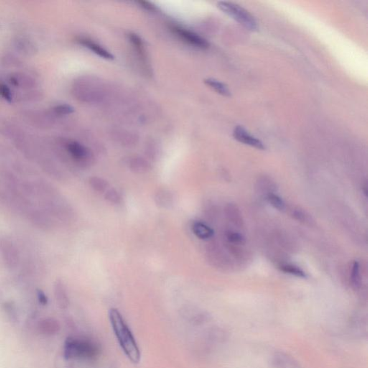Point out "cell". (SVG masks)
I'll use <instances>...</instances> for the list:
<instances>
[{
	"label": "cell",
	"instance_id": "ba28073f",
	"mask_svg": "<svg viewBox=\"0 0 368 368\" xmlns=\"http://www.w3.org/2000/svg\"><path fill=\"white\" fill-rule=\"evenodd\" d=\"M54 296L57 304L62 309L67 308L69 304V297H68L65 285L60 279H57L54 285Z\"/></svg>",
	"mask_w": 368,
	"mask_h": 368
},
{
	"label": "cell",
	"instance_id": "5bb4252c",
	"mask_svg": "<svg viewBox=\"0 0 368 368\" xmlns=\"http://www.w3.org/2000/svg\"><path fill=\"white\" fill-rule=\"evenodd\" d=\"M351 283L354 289H358L361 285V273H360V265L359 262L354 261L353 262L352 267L351 270Z\"/></svg>",
	"mask_w": 368,
	"mask_h": 368
},
{
	"label": "cell",
	"instance_id": "2e32d148",
	"mask_svg": "<svg viewBox=\"0 0 368 368\" xmlns=\"http://www.w3.org/2000/svg\"><path fill=\"white\" fill-rule=\"evenodd\" d=\"M89 184H90L91 188L97 191L99 193L105 192L108 189V182L102 178L97 177V176H92L89 179Z\"/></svg>",
	"mask_w": 368,
	"mask_h": 368
},
{
	"label": "cell",
	"instance_id": "7a4b0ae2",
	"mask_svg": "<svg viewBox=\"0 0 368 368\" xmlns=\"http://www.w3.org/2000/svg\"><path fill=\"white\" fill-rule=\"evenodd\" d=\"M100 347L87 339L69 338L64 345V356L67 359H93L100 354Z\"/></svg>",
	"mask_w": 368,
	"mask_h": 368
},
{
	"label": "cell",
	"instance_id": "5b68a950",
	"mask_svg": "<svg viewBox=\"0 0 368 368\" xmlns=\"http://www.w3.org/2000/svg\"><path fill=\"white\" fill-rule=\"evenodd\" d=\"M0 256L6 266L14 268L19 262V253L14 244L7 239H0Z\"/></svg>",
	"mask_w": 368,
	"mask_h": 368
},
{
	"label": "cell",
	"instance_id": "7c38bea8",
	"mask_svg": "<svg viewBox=\"0 0 368 368\" xmlns=\"http://www.w3.org/2000/svg\"><path fill=\"white\" fill-rule=\"evenodd\" d=\"M155 201L158 207L168 208L172 205L173 197L168 190L162 189L157 191L155 195Z\"/></svg>",
	"mask_w": 368,
	"mask_h": 368
},
{
	"label": "cell",
	"instance_id": "6da1fadb",
	"mask_svg": "<svg viewBox=\"0 0 368 368\" xmlns=\"http://www.w3.org/2000/svg\"><path fill=\"white\" fill-rule=\"evenodd\" d=\"M109 318L117 341L127 357L134 364L140 362V351L130 328L116 308L109 311Z\"/></svg>",
	"mask_w": 368,
	"mask_h": 368
},
{
	"label": "cell",
	"instance_id": "ac0fdd59",
	"mask_svg": "<svg viewBox=\"0 0 368 368\" xmlns=\"http://www.w3.org/2000/svg\"><path fill=\"white\" fill-rule=\"evenodd\" d=\"M267 201L269 204H271L275 209H278L280 212H284L286 209L285 201L277 194L271 193L266 196Z\"/></svg>",
	"mask_w": 368,
	"mask_h": 368
},
{
	"label": "cell",
	"instance_id": "d4e9b609",
	"mask_svg": "<svg viewBox=\"0 0 368 368\" xmlns=\"http://www.w3.org/2000/svg\"><path fill=\"white\" fill-rule=\"evenodd\" d=\"M38 298H39L40 303L43 305L47 304L48 298L46 297L45 293L42 291V290H38Z\"/></svg>",
	"mask_w": 368,
	"mask_h": 368
},
{
	"label": "cell",
	"instance_id": "ffe728a7",
	"mask_svg": "<svg viewBox=\"0 0 368 368\" xmlns=\"http://www.w3.org/2000/svg\"><path fill=\"white\" fill-rule=\"evenodd\" d=\"M226 238L230 243L237 244V245H244L245 243V237L239 232L229 231L226 233Z\"/></svg>",
	"mask_w": 368,
	"mask_h": 368
},
{
	"label": "cell",
	"instance_id": "4fadbf2b",
	"mask_svg": "<svg viewBox=\"0 0 368 368\" xmlns=\"http://www.w3.org/2000/svg\"><path fill=\"white\" fill-rule=\"evenodd\" d=\"M204 83L209 86L212 90L217 92L219 95L224 97H231V91L225 84L222 83L220 81L213 78L204 79Z\"/></svg>",
	"mask_w": 368,
	"mask_h": 368
},
{
	"label": "cell",
	"instance_id": "603a6c76",
	"mask_svg": "<svg viewBox=\"0 0 368 368\" xmlns=\"http://www.w3.org/2000/svg\"><path fill=\"white\" fill-rule=\"evenodd\" d=\"M129 39L130 41L133 43V45L137 48L140 51H143V43L142 39L137 34H129Z\"/></svg>",
	"mask_w": 368,
	"mask_h": 368
},
{
	"label": "cell",
	"instance_id": "d6986e66",
	"mask_svg": "<svg viewBox=\"0 0 368 368\" xmlns=\"http://www.w3.org/2000/svg\"><path fill=\"white\" fill-rule=\"evenodd\" d=\"M105 199L113 204H120L123 201L121 194L115 189H107L105 191Z\"/></svg>",
	"mask_w": 368,
	"mask_h": 368
},
{
	"label": "cell",
	"instance_id": "277c9868",
	"mask_svg": "<svg viewBox=\"0 0 368 368\" xmlns=\"http://www.w3.org/2000/svg\"><path fill=\"white\" fill-rule=\"evenodd\" d=\"M67 149L73 159L82 166H89L93 161V157L90 150L77 142H69L67 144Z\"/></svg>",
	"mask_w": 368,
	"mask_h": 368
},
{
	"label": "cell",
	"instance_id": "3957f363",
	"mask_svg": "<svg viewBox=\"0 0 368 368\" xmlns=\"http://www.w3.org/2000/svg\"><path fill=\"white\" fill-rule=\"evenodd\" d=\"M217 7L223 13L233 18L244 27L250 31H255L258 28L255 18L247 10L239 5L231 2L221 1L217 3Z\"/></svg>",
	"mask_w": 368,
	"mask_h": 368
},
{
	"label": "cell",
	"instance_id": "7402d4cb",
	"mask_svg": "<svg viewBox=\"0 0 368 368\" xmlns=\"http://www.w3.org/2000/svg\"><path fill=\"white\" fill-rule=\"evenodd\" d=\"M54 111L59 115H66L74 112V109L68 105H59L54 107Z\"/></svg>",
	"mask_w": 368,
	"mask_h": 368
},
{
	"label": "cell",
	"instance_id": "e0dca14e",
	"mask_svg": "<svg viewBox=\"0 0 368 368\" xmlns=\"http://www.w3.org/2000/svg\"><path fill=\"white\" fill-rule=\"evenodd\" d=\"M40 329L44 334H56L59 330V323L52 319L44 320L40 325Z\"/></svg>",
	"mask_w": 368,
	"mask_h": 368
},
{
	"label": "cell",
	"instance_id": "52a82bcc",
	"mask_svg": "<svg viewBox=\"0 0 368 368\" xmlns=\"http://www.w3.org/2000/svg\"><path fill=\"white\" fill-rule=\"evenodd\" d=\"M233 137L234 139L243 144L250 145V146L257 148V149L262 150V151L265 149V145L261 140L257 139V138L250 134L244 127L240 126V125L235 127L233 130Z\"/></svg>",
	"mask_w": 368,
	"mask_h": 368
},
{
	"label": "cell",
	"instance_id": "8992f818",
	"mask_svg": "<svg viewBox=\"0 0 368 368\" xmlns=\"http://www.w3.org/2000/svg\"><path fill=\"white\" fill-rule=\"evenodd\" d=\"M172 31L175 34L179 36L180 39L184 40L191 46L201 49H206L209 47V44L207 40L203 39L195 33L186 30V28L179 27V26H173Z\"/></svg>",
	"mask_w": 368,
	"mask_h": 368
},
{
	"label": "cell",
	"instance_id": "44dd1931",
	"mask_svg": "<svg viewBox=\"0 0 368 368\" xmlns=\"http://www.w3.org/2000/svg\"><path fill=\"white\" fill-rule=\"evenodd\" d=\"M293 217L297 220L300 221L301 222H311L310 221L309 215L306 214V212L301 210V209H295L293 211Z\"/></svg>",
	"mask_w": 368,
	"mask_h": 368
},
{
	"label": "cell",
	"instance_id": "30bf717a",
	"mask_svg": "<svg viewBox=\"0 0 368 368\" xmlns=\"http://www.w3.org/2000/svg\"><path fill=\"white\" fill-rule=\"evenodd\" d=\"M191 230L193 233L201 240H208V239L212 238L214 234V230L211 227L198 221L193 222L191 225Z\"/></svg>",
	"mask_w": 368,
	"mask_h": 368
},
{
	"label": "cell",
	"instance_id": "8fae6325",
	"mask_svg": "<svg viewBox=\"0 0 368 368\" xmlns=\"http://www.w3.org/2000/svg\"><path fill=\"white\" fill-rule=\"evenodd\" d=\"M128 166L130 171L135 173H138V174L147 173L151 170V168L149 162L140 157H134L131 158L128 162Z\"/></svg>",
	"mask_w": 368,
	"mask_h": 368
},
{
	"label": "cell",
	"instance_id": "9a60e30c",
	"mask_svg": "<svg viewBox=\"0 0 368 368\" xmlns=\"http://www.w3.org/2000/svg\"><path fill=\"white\" fill-rule=\"evenodd\" d=\"M279 268L283 273L289 274V275L298 277V278H306L308 277L307 274L296 265L285 264V265H280Z\"/></svg>",
	"mask_w": 368,
	"mask_h": 368
},
{
	"label": "cell",
	"instance_id": "9c48e42d",
	"mask_svg": "<svg viewBox=\"0 0 368 368\" xmlns=\"http://www.w3.org/2000/svg\"><path fill=\"white\" fill-rule=\"evenodd\" d=\"M79 42L82 46H85L86 48L90 49V50L95 53V54L100 56V57L103 58V59H107V60H112L114 59V56L112 55L111 53L109 52L108 51L104 49L103 47L99 45L98 44L93 42V41H91L90 39H81L79 40Z\"/></svg>",
	"mask_w": 368,
	"mask_h": 368
},
{
	"label": "cell",
	"instance_id": "cb8c5ba5",
	"mask_svg": "<svg viewBox=\"0 0 368 368\" xmlns=\"http://www.w3.org/2000/svg\"><path fill=\"white\" fill-rule=\"evenodd\" d=\"M0 95L3 96V97H4L6 100H8V102H11L12 100L11 91H10L9 89L7 87V86L4 85V84L0 85Z\"/></svg>",
	"mask_w": 368,
	"mask_h": 368
}]
</instances>
